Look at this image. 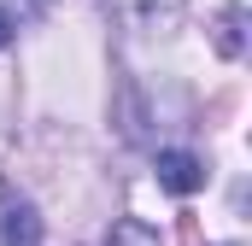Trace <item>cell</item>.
I'll return each mask as SVG.
<instances>
[{"mask_svg": "<svg viewBox=\"0 0 252 246\" xmlns=\"http://www.w3.org/2000/svg\"><path fill=\"white\" fill-rule=\"evenodd\" d=\"M153 170H158V182L170 187V193H182V199L205 187V164H199L193 153H158V164H153Z\"/></svg>", "mask_w": 252, "mask_h": 246, "instance_id": "1", "label": "cell"}, {"mask_svg": "<svg viewBox=\"0 0 252 246\" xmlns=\"http://www.w3.org/2000/svg\"><path fill=\"white\" fill-rule=\"evenodd\" d=\"M0 246H41V217L30 205H6L0 217Z\"/></svg>", "mask_w": 252, "mask_h": 246, "instance_id": "2", "label": "cell"}, {"mask_svg": "<svg viewBox=\"0 0 252 246\" xmlns=\"http://www.w3.org/2000/svg\"><path fill=\"white\" fill-rule=\"evenodd\" d=\"M241 24H247V6H229L223 18H217V53H229V59H241Z\"/></svg>", "mask_w": 252, "mask_h": 246, "instance_id": "3", "label": "cell"}, {"mask_svg": "<svg viewBox=\"0 0 252 246\" xmlns=\"http://www.w3.org/2000/svg\"><path fill=\"white\" fill-rule=\"evenodd\" d=\"M106 246H158V235H153L141 217H118L112 235H106Z\"/></svg>", "mask_w": 252, "mask_h": 246, "instance_id": "4", "label": "cell"}, {"mask_svg": "<svg viewBox=\"0 0 252 246\" xmlns=\"http://www.w3.org/2000/svg\"><path fill=\"white\" fill-rule=\"evenodd\" d=\"M118 6H124L129 18H135V12H147V18H170V12H176V0H118Z\"/></svg>", "mask_w": 252, "mask_h": 246, "instance_id": "5", "label": "cell"}, {"mask_svg": "<svg viewBox=\"0 0 252 246\" xmlns=\"http://www.w3.org/2000/svg\"><path fill=\"white\" fill-rule=\"evenodd\" d=\"M6 41H12V18L0 12V47H6Z\"/></svg>", "mask_w": 252, "mask_h": 246, "instance_id": "6", "label": "cell"}]
</instances>
